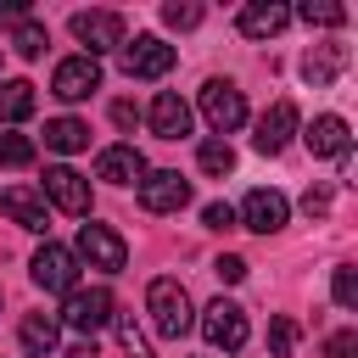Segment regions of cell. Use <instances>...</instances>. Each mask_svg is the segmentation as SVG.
I'll list each match as a JSON object with an SVG mask.
<instances>
[{
	"mask_svg": "<svg viewBox=\"0 0 358 358\" xmlns=\"http://www.w3.org/2000/svg\"><path fill=\"white\" fill-rule=\"evenodd\" d=\"M45 196H50L62 213H73V218H84V213H90V179H84L78 168H67V162L45 168Z\"/></svg>",
	"mask_w": 358,
	"mask_h": 358,
	"instance_id": "cell-11",
	"label": "cell"
},
{
	"mask_svg": "<svg viewBox=\"0 0 358 358\" xmlns=\"http://www.w3.org/2000/svg\"><path fill=\"white\" fill-rule=\"evenodd\" d=\"M17 336H22V352H34V358L56 352V319H50V313H28Z\"/></svg>",
	"mask_w": 358,
	"mask_h": 358,
	"instance_id": "cell-22",
	"label": "cell"
},
{
	"mask_svg": "<svg viewBox=\"0 0 358 358\" xmlns=\"http://www.w3.org/2000/svg\"><path fill=\"white\" fill-rule=\"evenodd\" d=\"M45 145L62 151V157H67V151H84V145H90V123H78V117H50V123H45Z\"/></svg>",
	"mask_w": 358,
	"mask_h": 358,
	"instance_id": "cell-21",
	"label": "cell"
},
{
	"mask_svg": "<svg viewBox=\"0 0 358 358\" xmlns=\"http://www.w3.org/2000/svg\"><path fill=\"white\" fill-rule=\"evenodd\" d=\"M34 106H39V95H34L28 78H6L0 84V123H22Z\"/></svg>",
	"mask_w": 358,
	"mask_h": 358,
	"instance_id": "cell-20",
	"label": "cell"
},
{
	"mask_svg": "<svg viewBox=\"0 0 358 358\" xmlns=\"http://www.w3.org/2000/svg\"><path fill=\"white\" fill-rule=\"evenodd\" d=\"M11 50H17V56H28V62H34V56H39V50H45V28H39V22H28V17H22V22H17V34H11Z\"/></svg>",
	"mask_w": 358,
	"mask_h": 358,
	"instance_id": "cell-26",
	"label": "cell"
},
{
	"mask_svg": "<svg viewBox=\"0 0 358 358\" xmlns=\"http://www.w3.org/2000/svg\"><path fill=\"white\" fill-rule=\"evenodd\" d=\"M145 117H151V134H157V140H179V134H190V106H185L173 90H162V95L151 101Z\"/></svg>",
	"mask_w": 358,
	"mask_h": 358,
	"instance_id": "cell-16",
	"label": "cell"
},
{
	"mask_svg": "<svg viewBox=\"0 0 358 358\" xmlns=\"http://www.w3.org/2000/svg\"><path fill=\"white\" fill-rule=\"evenodd\" d=\"M285 22H291V6H280V0H252V6H241V17H235V28H241L246 39H274Z\"/></svg>",
	"mask_w": 358,
	"mask_h": 358,
	"instance_id": "cell-14",
	"label": "cell"
},
{
	"mask_svg": "<svg viewBox=\"0 0 358 358\" xmlns=\"http://www.w3.org/2000/svg\"><path fill=\"white\" fill-rule=\"evenodd\" d=\"M330 291H336V302H341V308H358V268H347V263H341V268H336V280H330Z\"/></svg>",
	"mask_w": 358,
	"mask_h": 358,
	"instance_id": "cell-27",
	"label": "cell"
},
{
	"mask_svg": "<svg viewBox=\"0 0 358 358\" xmlns=\"http://www.w3.org/2000/svg\"><path fill=\"white\" fill-rule=\"evenodd\" d=\"M123 73L129 78H162V73H173V45H162L157 34L123 39Z\"/></svg>",
	"mask_w": 358,
	"mask_h": 358,
	"instance_id": "cell-9",
	"label": "cell"
},
{
	"mask_svg": "<svg viewBox=\"0 0 358 358\" xmlns=\"http://www.w3.org/2000/svg\"><path fill=\"white\" fill-rule=\"evenodd\" d=\"M117 341H123V352H129V358H151V347H145V336H140V324H134V319H117Z\"/></svg>",
	"mask_w": 358,
	"mask_h": 358,
	"instance_id": "cell-30",
	"label": "cell"
},
{
	"mask_svg": "<svg viewBox=\"0 0 358 358\" xmlns=\"http://www.w3.org/2000/svg\"><path fill=\"white\" fill-rule=\"evenodd\" d=\"M296 17H302L308 28H341V22H347V6H341V0H302Z\"/></svg>",
	"mask_w": 358,
	"mask_h": 358,
	"instance_id": "cell-23",
	"label": "cell"
},
{
	"mask_svg": "<svg viewBox=\"0 0 358 358\" xmlns=\"http://www.w3.org/2000/svg\"><path fill=\"white\" fill-rule=\"evenodd\" d=\"M213 274H218V280H229V285H241V280H246V257H235V252H224V257L213 263Z\"/></svg>",
	"mask_w": 358,
	"mask_h": 358,
	"instance_id": "cell-34",
	"label": "cell"
},
{
	"mask_svg": "<svg viewBox=\"0 0 358 358\" xmlns=\"http://www.w3.org/2000/svg\"><path fill=\"white\" fill-rule=\"evenodd\" d=\"M101 90V62L95 56H67V62H56V73H50V95L56 101H90Z\"/></svg>",
	"mask_w": 358,
	"mask_h": 358,
	"instance_id": "cell-10",
	"label": "cell"
},
{
	"mask_svg": "<svg viewBox=\"0 0 358 358\" xmlns=\"http://www.w3.org/2000/svg\"><path fill=\"white\" fill-rule=\"evenodd\" d=\"M0 22H22V6H11V0H0Z\"/></svg>",
	"mask_w": 358,
	"mask_h": 358,
	"instance_id": "cell-36",
	"label": "cell"
},
{
	"mask_svg": "<svg viewBox=\"0 0 358 358\" xmlns=\"http://www.w3.org/2000/svg\"><path fill=\"white\" fill-rule=\"evenodd\" d=\"M201 117H207V129L235 134V129L246 123V95H241L229 78H207V84H201Z\"/></svg>",
	"mask_w": 358,
	"mask_h": 358,
	"instance_id": "cell-3",
	"label": "cell"
},
{
	"mask_svg": "<svg viewBox=\"0 0 358 358\" xmlns=\"http://www.w3.org/2000/svg\"><path fill=\"white\" fill-rule=\"evenodd\" d=\"M62 319H67L73 330L95 336L101 324H112V319H117V313H112V291H106V285H90V291H84V285H73V291L62 296Z\"/></svg>",
	"mask_w": 358,
	"mask_h": 358,
	"instance_id": "cell-4",
	"label": "cell"
},
{
	"mask_svg": "<svg viewBox=\"0 0 358 358\" xmlns=\"http://www.w3.org/2000/svg\"><path fill=\"white\" fill-rule=\"evenodd\" d=\"M190 201V179L179 168H145L140 179V207L145 213H179Z\"/></svg>",
	"mask_w": 358,
	"mask_h": 358,
	"instance_id": "cell-6",
	"label": "cell"
},
{
	"mask_svg": "<svg viewBox=\"0 0 358 358\" xmlns=\"http://www.w3.org/2000/svg\"><path fill=\"white\" fill-rule=\"evenodd\" d=\"M73 257H84V263H90V268H101V274H117V268L129 263V241H123L112 224H84V229H78Z\"/></svg>",
	"mask_w": 358,
	"mask_h": 358,
	"instance_id": "cell-2",
	"label": "cell"
},
{
	"mask_svg": "<svg viewBox=\"0 0 358 358\" xmlns=\"http://www.w3.org/2000/svg\"><path fill=\"white\" fill-rule=\"evenodd\" d=\"M73 39H78V45H90L84 56H95V62H101L106 50H123V39H129V34H123V17H117V11H78V17H73Z\"/></svg>",
	"mask_w": 358,
	"mask_h": 358,
	"instance_id": "cell-5",
	"label": "cell"
},
{
	"mask_svg": "<svg viewBox=\"0 0 358 358\" xmlns=\"http://www.w3.org/2000/svg\"><path fill=\"white\" fill-rule=\"evenodd\" d=\"M28 268H34V285H39V291H62V296H67V291L78 285V257H73V246L45 241Z\"/></svg>",
	"mask_w": 358,
	"mask_h": 358,
	"instance_id": "cell-7",
	"label": "cell"
},
{
	"mask_svg": "<svg viewBox=\"0 0 358 358\" xmlns=\"http://www.w3.org/2000/svg\"><path fill=\"white\" fill-rule=\"evenodd\" d=\"M324 358H358V330H336L324 341Z\"/></svg>",
	"mask_w": 358,
	"mask_h": 358,
	"instance_id": "cell-31",
	"label": "cell"
},
{
	"mask_svg": "<svg viewBox=\"0 0 358 358\" xmlns=\"http://www.w3.org/2000/svg\"><path fill=\"white\" fill-rule=\"evenodd\" d=\"M302 213H308V218H324V213H330V185H308Z\"/></svg>",
	"mask_w": 358,
	"mask_h": 358,
	"instance_id": "cell-32",
	"label": "cell"
},
{
	"mask_svg": "<svg viewBox=\"0 0 358 358\" xmlns=\"http://www.w3.org/2000/svg\"><path fill=\"white\" fill-rule=\"evenodd\" d=\"M291 347H296V324L291 319H274L268 324V352L274 358H291Z\"/></svg>",
	"mask_w": 358,
	"mask_h": 358,
	"instance_id": "cell-28",
	"label": "cell"
},
{
	"mask_svg": "<svg viewBox=\"0 0 358 358\" xmlns=\"http://www.w3.org/2000/svg\"><path fill=\"white\" fill-rule=\"evenodd\" d=\"M347 67V45H313L308 56H302V78L313 84V90H324V84H336V73Z\"/></svg>",
	"mask_w": 358,
	"mask_h": 358,
	"instance_id": "cell-18",
	"label": "cell"
},
{
	"mask_svg": "<svg viewBox=\"0 0 358 358\" xmlns=\"http://www.w3.org/2000/svg\"><path fill=\"white\" fill-rule=\"evenodd\" d=\"M145 313H151V324H157V336H168V341H179L190 324H196V308H190V291L179 285V280H151V291H145Z\"/></svg>",
	"mask_w": 358,
	"mask_h": 358,
	"instance_id": "cell-1",
	"label": "cell"
},
{
	"mask_svg": "<svg viewBox=\"0 0 358 358\" xmlns=\"http://www.w3.org/2000/svg\"><path fill=\"white\" fill-rule=\"evenodd\" d=\"M201 336H207V347H218V352H235V347H246V308H235V302H207L201 308Z\"/></svg>",
	"mask_w": 358,
	"mask_h": 358,
	"instance_id": "cell-8",
	"label": "cell"
},
{
	"mask_svg": "<svg viewBox=\"0 0 358 358\" xmlns=\"http://www.w3.org/2000/svg\"><path fill=\"white\" fill-rule=\"evenodd\" d=\"M34 162V140L17 129H0V168H28Z\"/></svg>",
	"mask_w": 358,
	"mask_h": 358,
	"instance_id": "cell-24",
	"label": "cell"
},
{
	"mask_svg": "<svg viewBox=\"0 0 358 358\" xmlns=\"http://www.w3.org/2000/svg\"><path fill=\"white\" fill-rule=\"evenodd\" d=\"M285 213H291V201L280 190H246V201H241L235 218L246 229H257V235H274V229H285Z\"/></svg>",
	"mask_w": 358,
	"mask_h": 358,
	"instance_id": "cell-12",
	"label": "cell"
},
{
	"mask_svg": "<svg viewBox=\"0 0 358 358\" xmlns=\"http://www.w3.org/2000/svg\"><path fill=\"white\" fill-rule=\"evenodd\" d=\"M0 207L11 213V224H22V229H45V196H39V190L11 185V190L0 196Z\"/></svg>",
	"mask_w": 358,
	"mask_h": 358,
	"instance_id": "cell-19",
	"label": "cell"
},
{
	"mask_svg": "<svg viewBox=\"0 0 358 358\" xmlns=\"http://www.w3.org/2000/svg\"><path fill=\"white\" fill-rule=\"evenodd\" d=\"M196 162H201V173H213V179H224V173H235V151H229L224 140H207V145L196 151Z\"/></svg>",
	"mask_w": 358,
	"mask_h": 358,
	"instance_id": "cell-25",
	"label": "cell"
},
{
	"mask_svg": "<svg viewBox=\"0 0 358 358\" xmlns=\"http://www.w3.org/2000/svg\"><path fill=\"white\" fill-rule=\"evenodd\" d=\"M162 22H168V28H196V22H201V6H190V0H185V6L168 0V6H162Z\"/></svg>",
	"mask_w": 358,
	"mask_h": 358,
	"instance_id": "cell-29",
	"label": "cell"
},
{
	"mask_svg": "<svg viewBox=\"0 0 358 358\" xmlns=\"http://www.w3.org/2000/svg\"><path fill=\"white\" fill-rule=\"evenodd\" d=\"M302 140H308V151H313V157H347V145H352V134H347V117H336V112L313 117V123L302 129Z\"/></svg>",
	"mask_w": 358,
	"mask_h": 358,
	"instance_id": "cell-15",
	"label": "cell"
},
{
	"mask_svg": "<svg viewBox=\"0 0 358 358\" xmlns=\"http://www.w3.org/2000/svg\"><path fill=\"white\" fill-rule=\"evenodd\" d=\"M291 134H296V106H291V101H274V106L257 117V134H252V145H257L263 157H280V151L291 145Z\"/></svg>",
	"mask_w": 358,
	"mask_h": 358,
	"instance_id": "cell-13",
	"label": "cell"
},
{
	"mask_svg": "<svg viewBox=\"0 0 358 358\" xmlns=\"http://www.w3.org/2000/svg\"><path fill=\"white\" fill-rule=\"evenodd\" d=\"M134 117H140L134 101H112V123H117V129H134Z\"/></svg>",
	"mask_w": 358,
	"mask_h": 358,
	"instance_id": "cell-35",
	"label": "cell"
},
{
	"mask_svg": "<svg viewBox=\"0 0 358 358\" xmlns=\"http://www.w3.org/2000/svg\"><path fill=\"white\" fill-rule=\"evenodd\" d=\"M95 173H101L106 185H140V179H145V157H140L134 145H106L101 162H95Z\"/></svg>",
	"mask_w": 358,
	"mask_h": 358,
	"instance_id": "cell-17",
	"label": "cell"
},
{
	"mask_svg": "<svg viewBox=\"0 0 358 358\" xmlns=\"http://www.w3.org/2000/svg\"><path fill=\"white\" fill-rule=\"evenodd\" d=\"M201 224H207V229H229V224H235V207H229V201H207V207H201Z\"/></svg>",
	"mask_w": 358,
	"mask_h": 358,
	"instance_id": "cell-33",
	"label": "cell"
},
{
	"mask_svg": "<svg viewBox=\"0 0 358 358\" xmlns=\"http://www.w3.org/2000/svg\"><path fill=\"white\" fill-rule=\"evenodd\" d=\"M67 358H95V341H78V347H67Z\"/></svg>",
	"mask_w": 358,
	"mask_h": 358,
	"instance_id": "cell-37",
	"label": "cell"
}]
</instances>
